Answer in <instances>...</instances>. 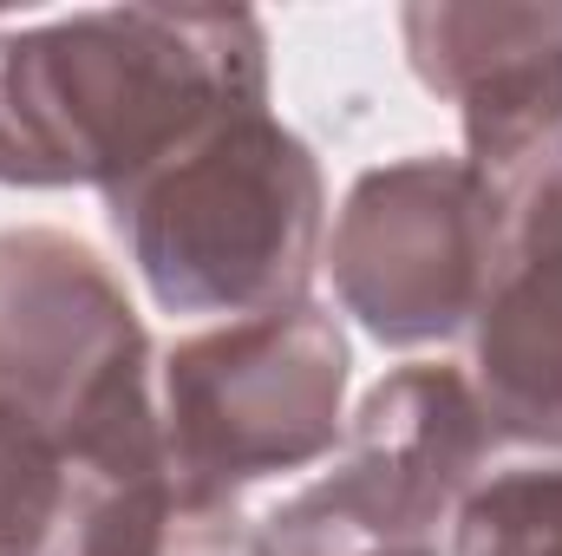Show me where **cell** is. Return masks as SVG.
Here are the masks:
<instances>
[{
  "label": "cell",
  "instance_id": "1",
  "mask_svg": "<svg viewBox=\"0 0 562 556\" xmlns=\"http://www.w3.org/2000/svg\"><path fill=\"white\" fill-rule=\"evenodd\" d=\"M269 105L243 7H119L0 33V184L119 190L229 112Z\"/></svg>",
  "mask_w": 562,
  "mask_h": 556
},
{
  "label": "cell",
  "instance_id": "2",
  "mask_svg": "<svg viewBox=\"0 0 562 556\" xmlns=\"http://www.w3.org/2000/svg\"><path fill=\"white\" fill-rule=\"evenodd\" d=\"M105 210L157 308L243 321L307 301L327 197L314 151L249 105L105 190Z\"/></svg>",
  "mask_w": 562,
  "mask_h": 556
},
{
  "label": "cell",
  "instance_id": "3",
  "mask_svg": "<svg viewBox=\"0 0 562 556\" xmlns=\"http://www.w3.org/2000/svg\"><path fill=\"white\" fill-rule=\"evenodd\" d=\"M0 438L40 465H164L144 321L59 230H0Z\"/></svg>",
  "mask_w": 562,
  "mask_h": 556
},
{
  "label": "cell",
  "instance_id": "4",
  "mask_svg": "<svg viewBox=\"0 0 562 556\" xmlns=\"http://www.w3.org/2000/svg\"><path fill=\"white\" fill-rule=\"evenodd\" d=\"M347 334L294 301L223 321L164 354V465L183 504H236L249 485L340 445Z\"/></svg>",
  "mask_w": 562,
  "mask_h": 556
},
{
  "label": "cell",
  "instance_id": "5",
  "mask_svg": "<svg viewBox=\"0 0 562 556\" xmlns=\"http://www.w3.org/2000/svg\"><path fill=\"white\" fill-rule=\"evenodd\" d=\"M497 432L458 367L380 380L327 478L294 491L256 531L262 556H431L484 478Z\"/></svg>",
  "mask_w": 562,
  "mask_h": 556
},
{
  "label": "cell",
  "instance_id": "6",
  "mask_svg": "<svg viewBox=\"0 0 562 556\" xmlns=\"http://www.w3.org/2000/svg\"><path fill=\"white\" fill-rule=\"evenodd\" d=\"M504 190L464 157L367 170L334 223V288L386 347H431L471 327L497 263Z\"/></svg>",
  "mask_w": 562,
  "mask_h": 556
},
{
  "label": "cell",
  "instance_id": "7",
  "mask_svg": "<svg viewBox=\"0 0 562 556\" xmlns=\"http://www.w3.org/2000/svg\"><path fill=\"white\" fill-rule=\"evenodd\" d=\"M497 190L504 230L471 314V393L497 438L562 452V138Z\"/></svg>",
  "mask_w": 562,
  "mask_h": 556
},
{
  "label": "cell",
  "instance_id": "8",
  "mask_svg": "<svg viewBox=\"0 0 562 556\" xmlns=\"http://www.w3.org/2000/svg\"><path fill=\"white\" fill-rule=\"evenodd\" d=\"M413 73L464 119V164L517 177L562 138V7H406Z\"/></svg>",
  "mask_w": 562,
  "mask_h": 556
},
{
  "label": "cell",
  "instance_id": "9",
  "mask_svg": "<svg viewBox=\"0 0 562 556\" xmlns=\"http://www.w3.org/2000/svg\"><path fill=\"white\" fill-rule=\"evenodd\" d=\"M445 556H562V465L484 471L445 531Z\"/></svg>",
  "mask_w": 562,
  "mask_h": 556
},
{
  "label": "cell",
  "instance_id": "10",
  "mask_svg": "<svg viewBox=\"0 0 562 556\" xmlns=\"http://www.w3.org/2000/svg\"><path fill=\"white\" fill-rule=\"evenodd\" d=\"M431 556H445V551H431Z\"/></svg>",
  "mask_w": 562,
  "mask_h": 556
}]
</instances>
